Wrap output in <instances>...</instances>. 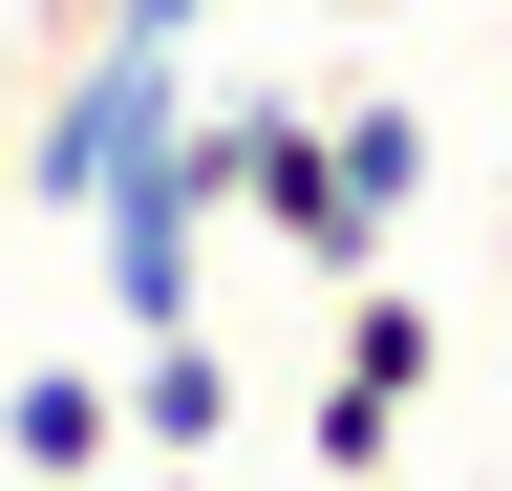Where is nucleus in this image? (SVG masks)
Here are the masks:
<instances>
[{"instance_id":"obj_2","label":"nucleus","mask_w":512,"mask_h":491,"mask_svg":"<svg viewBox=\"0 0 512 491\" xmlns=\"http://www.w3.org/2000/svg\"><path fill=\"white\" fill-rule=\"evenodd\" d=\"M192 107V43H128V22H86V65H64V107L43 129H0V193H43V214H86L128 150H150Z\"/></svg>"},{"instance_id":"obj_3","label":"nucleus","mask_w":512,"mask_h":491,"mask_svg":"<svg viewBox=\"0 0 512 491\" xmlns=\"http://www.w3.org/2000/svg\"><path fill=\"white\" fill-rule=\"evenodd\" d=\"M427 385H448V321L363 257V278H342V363H320V406H299L320 470H406V406H427Z\"/></svg>"},{"instance_id":"obj_9","label":"nucleus","mask_w":512,"mask_h":491,"mask_svg":"<svg viewBox=\"0 0 512 491\" xmlns=\"http://www.w3.org/2000/svg\"><path fill=\"white\" fill-rule=\"evenodd\" d=\"M491 214H512V129H491Z\"/></svg>"},{"instance_id":"obj_11","label":"nucleus","mask_w":512,"mask_h":491,"mask_svg":"<svg viewBox=\"0 0 512 491\" xmlns=\"http://www.w3.org/2000/svg\"><path fill=\"white\" fill-rule=\"evenodd\" d=\"M342 22H384V0H342Z\"/></svg>"},{"instance_id":"obj_4","label":"nucleus","mask_w":512,"mask_h":491,"mask_svg":"<svg viewBox=\"0 0 512 491\" xmlns=\"http://www.w3.org/2000/svg\"><path fill=\"white\" fill-rule=\"evenodd\" d=\"M107 406L150 427L171 470H214V427H235V342H214V321H150V342L107 363Z\"/></svg>"},{"instance_id":"obj_5","label":"nucleus","mask_w":512,"mask_h":491,"mask_svg":"<svg viewBox=\"0 0 512 491\" xmlns=\"http://www.w3.org/2000/svg\"><path fill=\"white\" fill-rule=\"evenodd\" d=\"M0 449H22L43 491H64V470H107V449H128V406H107V363H22V385H0Z\"/></svg>"},{"instance_id":"obj_7","label":"nucleus","mask_w":512,"mask_h":491,"mask_svg":"<svg viewBox=\"0 0 512 491\" xmlns=\"http://www.w3.org/2000/svg\"><path fill=\"white\" fill-rule=\"evenodd\" d=\"M64 491H128V470H64ZM150 491H214V470H171V449H150Z\"/></svg>"},{"instance_id":"obj_10","label":"nucleus","mask_w":512,"mask_h":491,"mask_svg":"<svg viewBox=\"0 0 512 491\" xmlns=\"http://www.w3.org/2000/svg\"><path fill=\"white\" fill-rule=\"evenodd\" d=\"M491 385H512V321H491Z\"/></svg>"},{"instance_id":"obj_1","label":"nucleus","mask_w":512,"mask_h":491,"mask_svg":"<svg viewBox=\"0 0 512 491\" xmlns=\"http://www.w3.org/2000/svg\"><path fill=\"white\" fill-rule=\"evenodd\" d=\"M406 193H427V107H406V86H342V107H278V129H256V171H235V214L278 235L299 278H363L384 235H406Z\"/></svg>"},{"instance_id":"obj_6","label":"nucleus","mask_w":512,"mask_h":491,"mask_svg":"<svg viewBox=\"0 0 512 491\" xmlns=\"http://www.w3.org/2000/svg\"><path fill=\"white\" fill-rule=\"evenodd\" d=\"M107 22H128V43H214V0H107Z\"/></svg>"},{"instance_id":"obj_8","label":"nucleus","mask_w":512,"mask_h":491,"mask_svg":"<svg viewBox=\"0 0 512 491\" xmlns=\"http://www.w3.org/2000/svg\"><path fill=\"white\" fill-rule=\"evenodd\" d=\"M0 129H22V22H0Z\"/></svg>"}]
</instances>
